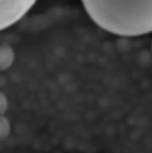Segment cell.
<instances>
[{
    "label": "cell",
    "instance_id": "obj_1",
    "mask_svg": "<svg viewBox=\"0 0 152 153\" xmlns=\"http://www.w3.org/2000/svg\"><path fill=\"white\" fill-rule=\"evenodd\" d=\"M89 19L101 29L122 37L151 33L152 0H81Z\"/></svg>",
    "mask_w": 152,
    "mask_h": 153
},
{
    "label": "cell",
    "instance_id": "obj_5",
    "mask_svg": "<svg viewBox=\"0 0 152 153\" xmlns=\"http://www.w3.org/2000/svg\"><path fill=\"white\" fill-rule=\"evenodd\" d=\"M9 107L8 98L4 93L0 91V116L6 115Z\"/></svg>",
    "mask_w": 152,
    "mask_h": 153
},
{
    "label": "cell",
    "instance_id": "obj_4",
    "mask_svg": "<svg viewBox=\"0 0 152 153\" xmlns=\"http://www.w3.org/2000/svg\"><path fill=\"white\" fill-rule=\"evenodd\" d=\"M11 129V124L6 115L0 116V143L9 138Z\"/></svg>",
    "mask_w": 152,
    "mask_h": 153
},
{
    "label": "cell",
    "instance_id": "obj_2",
    "mask_svg": "<svg viewBox=\"0 0 152 153\" xmlns=\"http://www.w3.org/2000/svg\"><path fill=\"white\" fill-rule=\"evenodd\" d=\"M25 0H0V29L19 10Z\"/></svg>",
    "mask_w": 152,
    "mask_h": 153
},
{
    "label": "cell",
    "instance_id": "obj_3",
    "mask_svg": "<svg viewBox=\"0 0 152 153\" xmlns=\"http://www.w3.org/2000/svg\"><path fill=\"white\" fill-rule=\"evenodd\" d=\"M15 52L12 46L7 44L0 45V73L10 69L15 60Z\"/></svg>",
    "mask_w": 152,
    "mask_h": 153
}]
</instances>
